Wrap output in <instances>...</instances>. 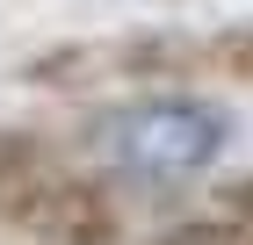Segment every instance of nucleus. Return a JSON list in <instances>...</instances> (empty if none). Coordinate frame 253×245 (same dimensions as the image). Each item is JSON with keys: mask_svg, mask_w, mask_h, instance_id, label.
Masks as SVG:
<instances>
[{"mask_svg": "<svg viewBox=\"0 0 253 245\" xmlns=\"http://www.w3.org/2000/svg\"><path fill=\"white\" fill-rule=\"evenodd\" d=\"M0 224L37 245H116L123 216L101 180L65 166L29 130H0Z\"/></svg>", "mask_w": 253, "mask_h": 245, "instance_id": "f257e3e1", "label": "nucleus"}, {"mask_svg": "<svg viewBox=\"0 0 253 245\" xmlns=\"http://www.w3.org/2000/svg\"><path fill=\"white\" fill-rule=\"evenodd\" d=\"M224 137L232 123L210 101H130L94 123V144L137 180H195L224 151Z\"/></svg>", "mask_w": 253, "mask_h": 245, "instance_id": "f03ea898", "label": "nucleus"}, {"mask_svg": "<svg viewBox=\"0 0 253 245\" xmlns=\"http://www.w3.org/2000/svg\"><path fill=\"white\" fill-rule=\"evenodd\" d=\"M210 79H232V87H253V22H232V29H210Z\"/></svg>", "mask_w": 253, "mask_h": 245, "instance_id": "7ed1b4c3", "label": "nucleus"}, {"mask_svg": "<svg viewBox=\"0 0 253 245\" xmlns=\"http://www.w3.org/2000/svg\"><path fill=\"white\" fill-rule=\"evenodd\" d=\"M152 245H246V224H239V216H195V224L159 231Z\"/></svg>", "mask_w": 253, "mask_h": 245, "instance_id": "20e7f679", "label": "nucleus"}, {"mask_svg": "<svg viewBox=\"0 0 253 245\" xmlns=\"http://www.w3.org/2000/svg\"><path fill=\"white\" fill-rule=\"evenodd\" d=\"M246 245H253V224H246Z\"/></svg>", "mask_w": 253, "mask_h": 245, "instance_id": "39448f33", "label": "nucleus"}]
</instances>
